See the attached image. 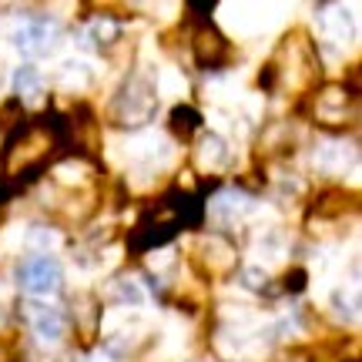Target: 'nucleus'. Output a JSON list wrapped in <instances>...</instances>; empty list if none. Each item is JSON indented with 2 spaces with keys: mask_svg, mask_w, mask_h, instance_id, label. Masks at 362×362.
<instances>
[{
  "mask_svg": "<svg viewBox=\"0 0 362 362\" xmlns=\"http://www.w3.org/2000/svg\"><path fill=\"white\" fill-rule=\"evenodd\" d=\"M158 107H161V98L151 78L128 74L107 104V124L121 131H141L158 117Z\"/></svg>",
  "mask_w": 362,
  "mask_h": 362,
  "instance_id": "nucleus-1",
  "label": "nucleus"
},
{
  "mask_svg": "<svg viewBox=\"0 0 362 362\" xmlns=\"http://www.w3.org/2000/svg\"><path fill=\"white\" fill-rule=\"evenodd\" d=\"M192 269L205 279V282H221V279H232L235 272H242L238 265V248L228 235L211 232L202 235L192 248Z\"/></svg>",
  "mask_w": 362,
  "mask_h": 362,
  "instance_id": "nucleus-2",
  "label": "nucleus"
},
{
  "mask_svg": "<svg viewBox=\"0 0 362 362\" xmlns=\"http://www.w3.org/2000/svg\"><path fill=\"white\" fill-rule=\"evenodd\" d=\"M17 285H21V292L30 296L34 302H37V298L61 296V288H64V269H61V262L54 259L51 252L27 255V259L17 262Z\"/></svg>",
  "mask_w": 362,
  "mask_h": 362,
  "instance_id": "nucleus-3",
  "label": "nucleus"
},
{
  "mask_svg": "<svg viewBox=\"0 0 362 362\" xmlns=\"http://www.w3.org/2000/svg\"><path fill=\"white\" fill-rule=\"evenodd\" d=\"M181 235V225L175 218H168L158 205H148L138 215V221L131 225L128 232V248L134 255H148V252H158V248L171 245Z\"/></svg>",
  "mask_w": 362,
  "mask_h": 362,
  "instance_id": "nucleus-4",
  "label": "nucleus"
},
{
  "mask_svg": "<svg viewBox=\"0 0 362 362\" xmlns=\"http://www.w3.org/2000/svg\"><path fill=\"white\" fill-rule=\"evenodd\" d=\"M192 61L198 71L205 74H215L221 67L235 64V47L232 40L221 34L215 21H202V24H192Z\"/></svg>",
  "mask_w": 362,
  "mask_h": 362,
  "instance_id": "nucleus-5",
  "label": "nucleus"
},
{
  "mask_svg": "<svg viewBox=\"0 0 362 362\" xmlns=\"http://www.w3.org/2000/svg\"><path fill=\"white\" fill-rule=\"evenodd\" d=\"M21 309H24V319H27V325H30V332H34L40 342L54 346V342H61V339L67 336V315L61 309L44 305V302H34V298H27Z\"/></svg>",
  "mask_w": 362,
  "mask_h": 362,
  "instance_id": "nucleus-6",
  "label": "nucleus"
},
{
  "mask_svg": "<svg viewBox=\"0 0 362 362\" xmlns=\"http://www.w3.org/2000/svg\"><path fill=\"white\" fill-rule=\"evenodd\" d=\"M11 40L24 57H40V54H47L54 47L57 27L51 21H24V27H17L11 34Z\"/></svg>",
  "mask_w": 362,
  "mask_h": 362,
  "instance_id": "nucleus-7",
  "label": "nucleus"
},
{
  "mask_svg": "<svg viewBox=\"0 0 362 362\" xmlns=\"http://www.w3.org/2000/svg\"><path fill=\"white\" fill-rule=\"evenodd\" d=\"M356 194L346 192L342 185H329L322 192L312 198V208H309V221H339L346 218V211H356Z\"/></svg>",
  "mask_w": 362,
  "mask_h": 362,
  "instance_id": "nucleus-8",
  "label": "nucleus"
},
{
  "mask_svg": "<svg viewBox=\"0 0 362 362\" xmlns=\"http://www.w3.org/2000/svg\"><path fill=\"white\" fill-rule=\"evenodd\" d=\"M192 165L202 171V178H215L225 165H228V144L215 131H202V138L192 151Z\"/></svg>",
  "mask_w": 362,
  "mask_h": 362,
  "instance_id": "nucleus-9",
  "label": "nucleus"
},
{
  "mask_svg": "<svg viewBox=\"0 0 362 362\" xmlns=\"http://www.w3.org/2000/svg\"><path fill=\"white\" fill-rule=\"evenodd\" d=\"M202 124H205V117H202L198 107H192V104H178V107H171L168 128H171V134H175L178 141H192L194 134L202 131Z\"/></svg>",
  "mask_w": 362,
  "mask_h": 362,
  "instance_id": "nucleus-10",
  "label": "nucleus"
},
{
  "mask_svg": "<svg viewBox=\"0 0 362 362\" xmlns=\"http://www.w3.org/2000/svg\"><path fill=\"white\" fill-rule=\"evenodd\" d=\"M13 98L17 101H30V98H40V90H44V78H40V71L34 64H21L13 71Z\"/></svg>",
  "mask_w": 362,
  "mask_h": 362,
  "instance_id": "nucleus-11",
  "label": "nucleus"
},
{
  "mask_svg": "<svg viewBox=\"0 0 362 362\" xmlns=\"http://www.w3.org/2000/svg\"><path fill=\"white\" fill-rule=\"evenodd\" d=\"M24 121H27L24 101H17V98H7V101L0 104V134L13 131L17 124H24Z\"/></svg>",
  "mask_w": 362,
  "mask_h": 362,
  "instance_id": "nucleus-12",
  "label": "nucleus"
},
{
  "mask_svg": "<svg viewBox=\"0 0 362 362\" xmlns=\"http://www.w3.org/2000/svg\"><path fill=\"white\" fill-rule=\"evenodd\" d=\"M111 285H115V296L121 305H141V288L134 279H115Z\"/></svg>",
  "mask_w": 362,
  "mask_h": 362,
  "instance_id": "nucleus-13",
  "label": "nucleus"
},
{
  "mask_svg": "<svg viewBox=\"0 0 362 362\" xmlns=\"http://www.w3.org/2000/svg\"><path fill=\"white\" fill-rule=\"evenodd\" d=\"M305 282H309V272L302 269V265H296V269H292L282 279V292H288V296H298V292H305Z\"/></svg>",
  "mask_w": 362,
  "mask_h": 362,
  "instance_id": "nucleus-14",
  "label": "nucleus"
}]
</instances>
